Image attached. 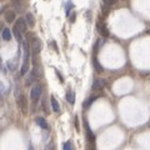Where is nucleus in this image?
Instances as JSON below:
<instances>
[{
    "instance_id": "f257e3e1",
    "label": "nucleus",
    "mask_w": 150,
    "mask_h": 150,
    "mask_svg": "<svg viewBox=\"0 0 150 150\" xmlns=\"http://www.w3.org/2000/svg\"><path fill=\"white\" fill-rule=\"evenodd\" d=\"M28 39H29V45H30V49H31L33 55H38L42 52V42H40V39L36 36H30V35H28Z\"/></svg>"
},
{
    "instance_id": "4468645a",
    "label": "nucleus",
    "mask_w": 150,
    "mask_h": 150,
    "mask_svg": "<svg viewBox=\"0 0 150 150\" xmlns=\"http://www.w3.org/2000/svg\"><path fill=\"white\" fill-rule=\"evenodd\" d=\"M13 33H14V35H15V38H16V40H18V42H21V33L19 31L18 29L15 28H13Z\"/></svg>"
},
{
    "instance_id": "39448f33",
    "label": "nucleus",
    "mask_w": 150,
    "mask_h": 150,
    "mask_svg": "<svg viewBox=\"0 0 150 150\" xmlns=\"http://www.w3.org/2000/svg\"><path fill=\"white\" fill-rule=\"evenodd\" d=\"M4 19L6 23H13L15 20V13L13 11V10H8L4 14Z\"/></svg>"
},
{
    "instance_id": "7ed1b4c3",
    "label": "nucleus",
    "mask_w": 150,
    "mask_h": 150,
    "mask_svg": "<svg viewBox=\"0 0 150 150\" xmlns=\"http://www.w3.org/2000/svg\"><path fill=\"white\" fill-rule=\"evenodd\" d=\"M26 24H28V23H26V19L19 18L18 20H16V23H15V25H14V26H15V28L18 29L21 34H24V33L26 31Z\"/></svg>"
},
{
    "instance_id": "412c9836",
    "label": "nucleus",
    "mask_w": 150,
    "mask_h": 150,
    "mask_svg": "<svg viewBox=\"0 0 150 150\" xmlns=\"http://www.w3.org/2000/svg\"><path fill=\"white\" fill-rule=\"evenodd\" d=\"M29 150H34V149H33V146H31V145H30V146H29Z\"/></svg>"
},
{
    "instance_id": "423d86ee",
    "label": "nucleus",
    "mask_w": 150,
    "mask_h": 150,
    "mask_svg": "<svg viewBox=\"0 0 150 150\" xmlns=\"http://www.w3.org/2000/svg\"><path fill=\"white\" fill-rule=\"evenodd\" d=\"M18 106L24 112L26 111V100H25V96H24V95L18 98Z\"/></svg>"
},
{
    "instance_id": "2eb2a0df",
    "label": "nucleus",
    "mask_w": 150,
    "mask_h": 150,
    "mask_svg": "<svg viewBox=\"0 0 150 150\" xmlns=\"http://www.w3.org/2000/svg\"><path fill=\"white\" fill-rule=\"evenodd\" d=\"M96 99H98V96H93V98H89V99H88L86 101H85V106H89V105H91V104H93L95 100H96Z\"/></svg>"
},
{
    "instance_id": "dca6fc26",
    "label": "nucleus",
    "mask_w": 150,
    "mask_h": 150,
    "mask_svg": "<svg viewBox=\"0 0 150 150\" xmlns=\"http://www.w3.org/2000/svg\"><path fill=\"white\" fill-rule=\"evenodd\" d=\"M64 150H73V146H71V143L70 141L64 143Z\"/></svg>"
},
{
    "instance_id": "f03ea898",
    "label": "nucleus",
    "mask_w": 150,
    "mask_h": 150,
    "mask_svg": "<svg viewBox=\"0 0 150 150\" xmlns=\"http://www.w3.org/2000/svg\"><path fill=\"white\" fill-rule=\"evenodd\" d=\"M42 93H43V89L40 85H35V86L30 90V99H31L33 104H36L38 101H39L40 96H42Z\"/></svg>"
},
{
    "instance_id": "1a4fd4ad",
    "label": "nucleus",
    "mask_w": 150,
    "mask_h": 150,
    "mask_svg": "<svg viewBox=\"0 0 150 150\" xmlns=\"http://www.w3.org/2000/svg\"><path fill=\"white\" fill-rule=\"evenodd\" d=\"M98 29H99V33H100L103 36H108L109 35V31H108L106 26H105V24H100V23H99L98 24Z\"/></svg>"
},
{
    "instance_id": "0eeeda50",
    "label": "nucleus",
    "mask_w": 150,
    "mask_h": 150,
    "mask_svg": "<svg viewBox=\"0 0 150 150\" xmlns=\"http://www.w3.org/2000/svg\"><path fill=\"white\" fill-rule=\"evenodd\" d=\"M1 36H3V40L9 42V40H11V31H10L8 28H4L3 29V33H1Z\"/></svg>"
},
{
    "instance_id": "f3484780",
    "label": "nucleus",
    "mask_w": 150,
    "mask_h": 150,
    "mask_svg": "<svg viewBox=\"0 0 150 150\" xmlns=\"http://www.w3.org/2000/svg\"><path fill=\"white\" fill-rule=\"evenodd\" d=\"M115 1H117V0H104V4L106 6H111L115 4Z\"/></svg>"
},
{
    "instance_id": "a211bd4d",
    "label": "nucleus",
    "mask_w": 150,
    "mask_h": 150,
    "mask_svg": "<svg viewBox=\"0 0 150 150\" xmlns=\"http://www.w3.org/2000/svg\"><path fill=\"white\" fill-rule=\"evenodd\" d=\"M70 8H73V3L71 1H69L68 3V5H66V15L70 14Z\"/></svg>"
},
{
    "instance_id": "9b49d317",
    "label": "nucleus",
    "mask_w": 150,
    "mask_h": 150,
    "mask_svg": "<svg viewBox=\"0 0 150 150\" xmlns=\"http://www.w3.org/2000/svg\"><path fill=\"white\" fill-rule=\"evenodd\" d=\"M36 124L39 125L42 129H48V128H49V125H48V123L45 121V119H44V118H36Z\"/></svg>"
},
{
    "instance_id": "aec40b11",
    "label": "nucleus",
    "mask_w": 150,
    "mask_h": 150,
    "mask_svg": "<svg viewBox=\"0 0 150 150\" xmlns=\"http://www.w3.org/2000/svg\"><path fill=\"white\" fill-rule=\"evenodd\" d=\"M56 75H58V76H59V79H60V81H61V83H63V81H64V80H63V76H61V75L59 74V71H56Z\"/></svg>"
},
{
    "instance_id": "20e7f679",
    "label": "nucleus",
    "mask_w": 150,
    "mask_h": 150,
    "mask_svg": "<svg viewBox=\"0 0 150 150\" xmlns=\"http://www.w3.org/2000/svg\"><path fill=\"white\" fill-rule=\"evenodd\" d=\"M105 86V81L101 80V79H95L94 83H93V86H91V89H93L94 91H99L101 89H104Z\"/></svg>"
},
{
    "instance_id": "6ab92c4d",
    "label": "nucleus",
    "mask_w": 150,
    "mask_h": 150,
    "mask_svg": "<svg viewBox=\"0 0 150 150\" xmlns=\"http://www.w3.org/2000/svg\"><path fill=\"white\" fill-rule=\"evenodd\" d=\"M54 148H55V146H54V144H53V143H50V144H48V145L45 146V150H54Z\"/></svg>"
},
{
    "instance_id": "9d476101",
    "label": "nucleus",
    "mask_w": 150,
    "mask_h": 150,
    "mask_svg": "<svg viewBox=\"0 0 150 150\" xmlns=\"http://www.w3.org/2000/svg\"><path fill=\"white\" fill-rule=\"evenodd\" d=\"M66 100H68V103L71 104V105H74L75 103V94H74V91H71L69 90L66 93Z\"/></svg>"
},
{
    "instance_id": "ddd939ff",
    "label": "nucleus",
    "mask_w": 150,
    "mask_h": 150,
    "mask_svg": "<svg viewBox=\"0 0 150 150\" xmlns=\"http://www.w3.org/2000/svg\"><path fill=\"white\" fill-rule=\"evenodd\" d=\"M93 64H94V68H95V70L98 71V73H101L103 71V66L99 64V61H98V59L94 56V59H93Z\"/></svg>"
},
{
    "instance_id": "6e6552de",
    "label": "nucleus",
    "mask_w": 150,
    "mask_h": 150,
    "mask_svg": "<svg viewBox=\"0 0 150 150\" xmlns=\"http://www.w3.org/2000/svg\"><path fill=\"white\" fill-rule=\"evenodd\" d=\"M50 103H52V109L55 112H59L60 111V106H59V103H58V100L54 96L50 98Z\"/></svg>"
},
{
    "instance_id": "f8f14e48",
    "label": "nucleus",
    "mask_w": 150,
    "mask_h": 150,
    "mask_svg": "<svg viewBox=\"0 0 150 150\" xmlns=\"http://www.w3.org/2000/svg\"><path fill=\"white\" fill-rule=\"evenodd\" d=\"M26 23H28V25L31 26V28L35 25V19H34L31 13H28V14H26Z\"/></svg>"
}]
</instances>
